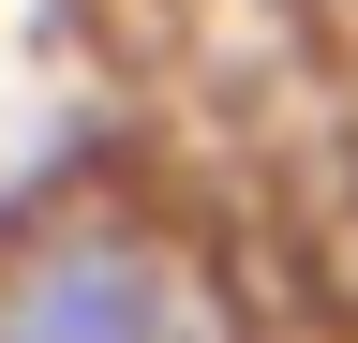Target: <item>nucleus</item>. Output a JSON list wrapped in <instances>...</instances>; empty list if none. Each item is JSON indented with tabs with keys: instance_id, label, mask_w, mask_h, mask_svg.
Returning a JSON list of instances; mask_svg holds the SVG:
<instances>
[{
	"instance_id": "nucleus-1",
	"label": "nucleus",
	"mask_w": 358,
	"mask_h": 343,
	"mask_svg": "<svg viewBox=\"0 0 358 343\" xmlns=\"http://www.w3.org/2000/svg\"><path fill=\"white\" fill-rule=\"evenodd\" d=\"M0 343H239V298L164 224L75 209V224L0 254Z\"/></svg>"
}]
</instances>
